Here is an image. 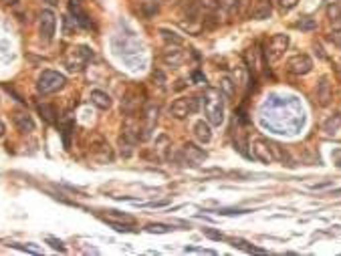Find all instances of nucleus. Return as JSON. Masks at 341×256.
<instances>
[{
	"label": "nucleus",
	"instance_id": "7c9ffc66",
	"mask_svg": "<svg viewBox=\"0 0 341 256\" xmlns=\"http://www.w3.org/2000/svg\"><path fill=\"white\" fill-rule=\"evenodd\" d=\"M47 242L51 244V248H55V250H59V252H65V250H67L63 242L57 240V238H53V236H47Z\"/></svg>",
	"mask_w": 341,
	"mask_h": 256
},
{
	"label": "nucleus",
	"instance_id": "6e6552de",
	"mask_svg": "<svg viewBox=\"0 0 341 256\" xmlns=\"http://www.w3.org/2000/svg\"><path fill=\"white\" fill-rule=\"evenodd\" d=\"M313 69V61L309 55H295L287 61V71L293 73V75H307V73H311Z\"/></svg>",
	"mask_w": 341,
	"mask_h": 256
},
{
	"label": "nucleus",
	"instance_id": "e433bc0d",
	"mask_svg": "<svg viewBox=\"0 0 341 256\" xmlns=\"http://www.w3.org/2000/svg\"><path fill=\"white\" fill-rule=\"evenodd\" d=\"M4 135V123H2V119H0V137Z\"/></svg>",
	"mask_w": 341,
	"mask_h": 256
},
{
	"label": "nucleus",
	"instance_id": "ddd939ff",
	"mask_svg": "<svg viewBox=\"0 0 341 256\" xmlns=\"http://www.w3.org/2000/svg\"><path fill=\"white\" fill-rule=\"evenodd\" d=\"M12 121H14V125H16V129L22 131V133L35 131V121H33V117L28 115V111L16 109V111L12 113Z\"/></svg>",
	"mask_w": 341,
	"mask_h": 256
},
{
	"label": "nucleus",
	"instance_id": "f257e3e1",
	"mask_svg": "<svg viewBox=\"0 0 341 256\" xmlns=\"http://www.w3.org/2000/svg\"><path fill=\"white\" fill-rule=\"evenodd\" d=\"M202 109L210 125H222L224 121V99L220 89H206L202 95Z\"/></svg>",
	"mask_w": 341,
	"mask_h": 256
},
{
	"label": "nucleus",
	"instance_id": "1a4fd4ad",
	"mask_svg": "<svg viewBox=\"0 0 341 256\" xmlns=\"http://www.w3.org/2000/svg\"><path fill=\"white\" fill-rule=\"evenodd\" d=\"M103 220H107L109 224H113L115 230H132V226L136 224V218L134 216L117 212V210H109L107 214H103Z\"/></svg>",
	"mask_w": 341,
	"mask_h": 256
},
{
	"label": "nucleus",
	"instance_id": "c9c22d12",
	"mask_svg": "<svg viewBox=\"0 0 341 256\" xmlns=\"http://www.w3.org/2000/svg\"><path fill=\"white\" fill-rule=\"evenodd\" d=\"M327 186H331V182H323V184H315V186H313V190H321V188H327Z\"/></svg>",
	"mask_w": 341,
	"mask_h": 256
},
{
	"label": "nucleus",
	"instance_id": "473e14b6",
	"mask_svg": "<svg viewBox=\"0 0 341 256\" xmlns=\"http://www.w3.org/2000/svg\"><path fill=\"white\" fill-rule=\"evenodd\" d=\"M331 157H333V164H335L337 168H341V149H335V151L331 153Z\"/></svg>",
	"mask_w": 341,
	"mask_h": 256
},
{
	"label": "nucleus",
	"instance_id": "9d476101",
	"mask_svg": "<svg viewBox=\"0 0 341 256\" xmlns=\"http://www.w3.org/2000/svg\"><path fill=\"white\" fill-rule=\"evenodd\" d=\"M91 57H93V53L87 47H77L71 51V57H67V67L71 71H81Z\"/></svg>",
	"mask_w": 341,
	"mask_h": 256
},
{
	"label": "nucleus",
	"instance_id": "39448f33",
	"mask_svg": "<svg viewBox=\"0 0 341 256\" xmlns=\"http://www.w3.org/2000/svg\"><path fill=\"white\" fill-rule=\"evenodd\" d=\"M158 113H160V109L156 105H145L143 117H141V135H139L141 141L149 139L153 127H156V123H158Z\"/></svg>",
	"mask_w": 341,
	"mask_h": 256
},
{
	"label": "nucleus",
	"instance_id": "2eb2a0df",
	"mask_svg": "<svg viewBox=\"0 0 341 256\" xmlns=\"http://www.w3.org/2000/svg\"><path fill=\"white\" fill-rule=\"evenodd\" d=\"M69 10H71V14L75 16V20H77L83 28H91V26H93V22L89 20L87 12L81 8V2H79V0H69Z\"/></svg>",
	"mask_w": 341,
	"mask_h": 256
},
{
	"label": "nucleus",
	"instance_id": "7ed1b4c3",
	"mask_svg": "<svg viewBox=\"0 0 341 256\" xmlns=\"http://www.w3.org/2000/svg\"><path fill=\"white\" fill-rule=\"evenodd\" d=\"M287 49H289V35H274V37H271L267 41L263 57H265L267 63H276L285 55Z\"/></svg>",
	"mask_w": 341,
	"mask_h": 256
},
{
	"label": "nucleus",
	"instance_id": "f3484780",
	"mask_svg": "<svg viewBox=\"0 0 341 256\" xmlns=\"http://www.w3.org/2000/svg\"><path fill=\"white\" fill-rule=\"evenodd\" d=\"M194 135L200 143H210L212 141V127L208 121H196L194 123Z\"/></svg>",
	"mask_w": 341,
	"mask_h": 256
},
{
	"label": "nucleus",
	"instance_id": "6ab92c4d",
	"mask_svg": "<svg viewBox=\"0 0 341 256\" xmlns=\"http://www.w3.org/2000/svg\"><path fill=\"white\" fill-rule=\"evenodd\" d=\"M323 131H325V135L327 137H331V135H339V131H341V115H333V117H329L325 123H323Z\"/></svg>",
	"mask_w": 341,
	"mask_h": 256
},
{
	"label": "nucleus",
	"instance_id": "4be33fe9",
	"mask_svg": "<svg viewBox=\"0 0 341 256\" xmlns=\"http://www.w3.org/2000/svg\"><path fill=\"white\" fill-rule=\"evenodd\" d=\"M327 16L331 20V26L333 30H341V6L339 4H331L327 8Z\"/></svg>",
	"mask_w": 341,
	"mask_h": 256
},
{
	"label": "nucleus",
	"instance_id": "5701e85b",
	"mask_svg": "<svg viewBox=\"0 0 341 256\" xmlns=\"http://www.w3.org/2000/svg\"><path fill=\"white\" fill-rule=\"evenodd\" d=\"M253 18H257V20H265V18H269L271 16V2H267V0H263V2H259L255 8H253Z\"/></svg>",
	"mask_w": 341,
	"mask_h": 256
},
{
	"label": "nucleus",
	"instance_id": "0eeeda50",
	"mask_svg": "<svg viewBox=\"0 0 341 256\" xmlns=\"http://www.w3.org/2000/svg\"><path fill=\"white\" fill-rule=\"evenodd\" d=\"M91 157L99 164H111L113 162V151L103 137H95V141L91 143Z\"/></svg>",
	"mask_w": 341,
	"mask_h": 256
},
{
	"label": "nucleus",
	"instance_id": "f8f14e48",
	"mask_svg": "<svg viewBox=\"0 0 341 256\" xmlns=\"http://www.w3.org/2000/svg\"><path fill=\"white\" fill-rule=\"evenodd\" d=\"M182 157H184V164L200 166L204 159H206V151H204L202 147H198L196 143H184V147H182Z\"/></svg>",
	"mask_w": 341,
	"mask_h": 256
},
{
	"label": "nucleus",
	"instance_id": "4c0bfd02",
	"mask_svg": "<svg viewBox=\"0 0 341 256\" xmlns=\"http://www.w3.org/2000/svg\"><path fill=\"white\" fill-rule=\"evenodd\" d=\"M45 2H49L51 6H55V4H59V0H45Z\"/></svg>",
	"mask_w": 341,
	"mask_h": 256
},
{
	"label": "nucleus",
	"instance_id": "423d86ee",
	"mask_svg": "<svg viewBox=\"0 0 341 256\" xmlns=\"http://www.w3.org/2000/svg\"><path fill=\"white\" fill-rule=\"evenodd\" d=\"M251 149H253V157L259 159V162H263V164H273L274 162V155H273L269 139H263V137L253 139L251 141Z\"/></svg>",
	"mask_w": 341,
	"mask_h": 256
},
{
	"label": "nucleus",
	"instance_id": "aec40b11",
	"mask_svg": "<svg viewBox=\"0 0 341 256\" xmlns=\"http://www.w3.org/2000/svg\"><path fill=\"white\" fill-rule=\"evenodd\" d=\"M182 61H184V53L178 49V45H174L172 49H168L164 53V63H168V65H172V67L182 65Z\"/></svg>",
	"mask_w": 341,
	"mask_h": 256
},
{
	"label": "nucleus",
	"instance_id": "393cba45",
	"mask_svg": "<svg viewBox=\"0 0 341 256\" xmlns=\"http://www.w3.org/2000/svg\"><path fill=\"white\" fill-rule=\"evenodd\" d=\"M39 113H41V117L47 121V123H55L57 121V111H55V107L53 105H47V103H43V105H39Z\"/></svg>",
	"mask_w": 341,
	"mask_h": 256
},
{
	"label": "nucleus",
	"instance_id": "cd10ccee",
	"mask_svg": "<svg viewBox=\"0 0 341 256\" xmlns=\"http://www.w3.org/2000/svg\"><path fill=\"white\" fill-rule=\"evenodd\" d=\"M75 28H77V20L71 16H63V33L65 35H75Z\"/></svg>",
	"mask_w": 341,
	"mask_h": 256
},
{
	"label": "nucleus",
	"instance_id": "dca6fc26",
	"mask_svg": "<svg viewBox=\"0 0 341 256\" xmlns=\"http://www.w3.org/2000/svg\"><path fill=\"white\" fill-rule=\"evenodd\" d=\"M317 99L321 105H329L333 99V89H331V83L327 77H321V81L317 83Z\"/></svg>",
	"mask_w": 341,
	"mask_h": 256
},
{
	"label": "nucleus",
	"instance_id": "72a5a7b5",
	"mask_svg": "<svg viewBox=\"0 0 341 256\" xmlns=\"http://www.w3.org/2000/svg\"><path fill=\"white\" fill-rule=\"evenodd\" d=\"M204 234L206 236H210V238H214V240H222V234H218V232H214V230H204Z\"/></svg>",
	"mask_w": 341,
	"mask_h": 256
},
{
	"label": "nucleus",
	"instance_id": "58836bf2",
	"mask_svg": "<svg viewBox=\"0 0 341 256\" xmlns=\"http://www.w3.org/2000/svg\"><path fill=\"white\" fill-rule=\"evenodd\" d=\"M337 45H339V49H341V39H339V41H337Z\"/></svg>",
	"mask_w": 341,
	"mask_h": 256
},
{
	"label": "nucleus",
	"instance_id": "a211bd4d",
	"mask_svg": "<svg viewBox=\"0 0 341 256\" xmlns=\"http://www.w3.org/2000/svg\"><path fill=\"white\" fill-rule=\"evenodd\" d=\"M91 103L93 105H95L97 109H109L111 107V97H109V95L105 93V91H91Z\"/></svg>",
	"mask_w": 341,
	"mask_h": 256
},
{
	"label": "nucleus",
	"instance_id": "bb28decb",
	"mask_svg": "<svg viewBox=\"0 0 341 256\" xmlns=\"http://www.w3.org/2000/svg\"><path fill=\"white\" fill-rule=\"evenodd\" d=\"M295 28H301V30H315V28H317V22H315V18H311V16H303L301 20L295 22Z\"/></svg>",
	"mask_w": 341,
	"mask_h": 256
},
{
	"label": "nucleus",
	"instance_id": "20e7f679",
	"mask_svg": "<svg viewBox=\"0 0 341 256\" xmlns=\"http://www.w3.org/2000/svg\"><path fill=\"white\" fill-rule=\"evenodd\" d=\"M198 109H200L198 97H180L170 105V115L174 119H186L188 115L198 113Z\"/></svg>",
	"mask_w": 341,
	"mask_h": 256
},
{
	"label": "nucleus",
	"instance_id": "f03ea898",
	"mask_svg": "<svg viewBox=\"0 0 341 256\" xmlns=\"http://www.w3.org/2000/svg\"><path fill=\"white\" fill-rule=\"evenodd\" d=\"M65 83H67L65 75H61L57 71H43L39 81H37V91L41 95H53V93L63 89Z\"/></svg>",
	"mask_w": 341,
	"mask_h": 256
},
{
	"label": "nucleus",
	"instance_id": "9b49d317",
	"mask_svg": "<svg viewBox=\"0 0 341 256\" xmlns=\"http://www.w3.org/2000/svg\"><path fill=\"white\" fill-rule=\"evenodd\" d=\"M55 28H57V16H55V12L53 10H43L41 12V24H39L41 39L43 41H53Z\"/></svg>",
	"mask_w": 341,
	"mask_h": 256
},
{
	"label": "nucleus",
	"instance_id": "412c9836",
	"mask_svg": "<svg viewBox=\"0 0 341 256\" xmlns=\"http://www.w3.org/2000/svg\"><path fill=\"white\" fill-rule=\"evenodd\" d=\"M220 93H222V97L232 99L234 93H236V83H234L230 77H222V79H220Z\"/></svg>",
	"mask_w": 341,
	"mask_h": 256
},
{
	"label": "nucleus",
	"instance_id": "f704fd0d",
	"mask_svg": "<svg viewBox=\"0 0 341 256\" xmlns=\"http://www.w3.org/2000/svg\"><path fill=\"white\" fill-rule=\"evenodd\" d=\"M192 79H194L196 83H206V77H204L202 73H198V71H196V73H192Z\"/></svg>",
	"mask_w": 341,
	"mask_h": 256
},
{
	"label": "nucleus",
	"instance_id": "a878e982",
	"mask_svg": "<svg viewBox=\"0 0 341 256\" xmlns=\"http://www.w3.org/2000/svg\"><path fill=\"white\" fill-rule=\"evenodd\" d=\"M218 6H220L218 0H198V8L202 12H208V14L216 12V10H218Z\"/></svg>",
	"mask_w": 341,
	"mask_h": 256
},
{
	"label": "nucleus",
	"instance_id": "c756f323",
	"mask_svg": "<svg viewBox=\"0 0 341 256\" xmlns=\"http://www.w3.org/2000/svg\"><path fill=\"white\" fill-rule=\"evenodd\" d=\"M297 2H299V0H276V4H278V8H281V10H291V8L297 6Z\"/></svg>",
	"mask_w": 341,
	"mask_h": 256
},
{
	"label": "nucleus",
	"instance_id": "b1692460",
	"mask_svg": "<svg viewBox=\"0 0 341 256\" xmlns=\"http://www.w3.org/2000/svg\"><path fill=\"white\" fill-rule=\"evenodd\" d=\"M160 35H162V39L168 43V45H182L184 43V39L178 35V33H174V30H170V28H160Z\"/></svg>",
	"mask_w": 341,
	"mask_h": 256
},
{
	"label": "nucleus",
	"instance_id": "4468645a",
	"mask_svg": "<svg viewBox=\"0 0 341 256\" xmlns=\"http://www.w3.org/2000/svg\"><path fill=\"white\" fill-rule=\"evenodd\" d=\"M244 61H246V67H249L251 73H259L261 71V65H263V61H261V51L259 47H251L249 51L244 53Z\"/></svg>",
	"mask_w": 341,
	"mask_h": 256
},
{
	"label": "nucleus",
	"instance_id": "c85d7f7f",
	"mask_svg": "<svg viewBox=\"0 0 341 256\" xmlns=\"http://www.w3.org/2000/svg\"><path fill=\"white\" fill-rule=\"evenodd\" d=\"M147 232H158V234H166V232H170V228L166 226V224H149V226H147Z\"/></svg>",
	"mask_w": 341,
	"mask_h": 256
},
{
	"label": "nucleus",
	"instance_id": "2f4dec72",
	"mask_svg": "<svg viewBox=\"0 0 341 256\" xmlns=\"http://www.w3.org/2000/svg\"><path fill=\"white\" fill-rule=\"evenodd\" d=\"M71 131H73V123H67V125L63 127V143H65V147H69V145H71V141H69Z\"/></svg>",
	"mask_w": 341,
	"mask_h": 256
}]
</instances>
